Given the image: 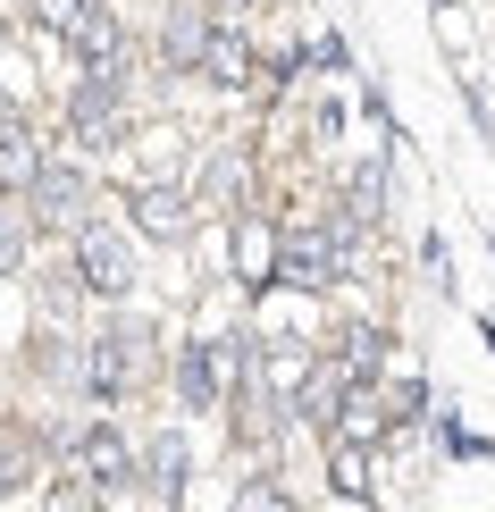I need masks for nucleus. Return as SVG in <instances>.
<instances>
[{"mask_svg":"<svg viewBox=\"0 0 495 512\" xmlns=\"http://www.w3.org/2000/svg\"><path fill=\"white\" fill-rule=\"evenodd\" d=\"M202 76H210V84H244V42H235V34H210Z\"/></svg>","mask_w":495,"mask_h":512,"instance_id":"13","label":"nucleus"},{"mask_svg":"<svg viewBox=\"0 0 495 512\" xmlns=\"http://www.w3.org/2000/svg\"><path fill=\"white\" fill-rule=\"evenodd\" d=\"M76 269H84L93 294H126V286H135V244H126L118 227H84V236H76Z\"/></svg>","mask_w":495,"mask_h":512,"instance_id":"2","label":"nucleus"},{"mask_svg":"<svg viewBox=\"0 0 495 512\" xmlns=\"http://www.w3.org/2000/svg\"><path fill=\"white\" fill-rule=\"evenodd\" d=\"M227 370H235V345H185L177 353V395H185V412H210L227 387Z\"/></svg>","mask_w":495,"mask_h":512,"instance_id":"3","label":"nucleus"},{"mask_svg":"<svg viewBox=\"0 0 495 512\" xmlns=\"http://www.w3.org/2000/svg\"><path fill=\"white\" fill-rule=\"evenodd\" d=\"M26 471H34V454L17 437H0V496H17V487H26Z\"/></svg>","mask_w":495,"mask_h":512,"instance_id":"16","label":"nucleus"},{"mask_svg":"<svg viewBox=\"0 0 495 512\" xmlns=\"http://www.w3.org/2000/svg\"><path fill=\"white\" fill-rule=\"evenodd\" d=\"M68 42L84 51V68H93V59H118V17L101 9V0H76V17H68Z\"/></svg>","mask_w":495,"mask_h":512,"instance_id":"7","label":"nucleus"},{"mask_svg":"<svg viewBox=\"0 0 495 512\" xmlns=\"http://www.w3.org/2000/svg\"><path fill=\"white\" fill-rule=\"evenodd\" d=\"M17 261H26V219H17V210H0V277H9Z\"/></svg>","mask_w":495,"mask_h":512,"instance_id":"17","label":"nucleus"},{"mask_svg":"<svg viewBox=\"0 0 495 512\" xmlns=\"http://www.w3.org/2000/svg\"><path fill=\"white\" fill-rule=\"evenodd\" d=\"M118 101H126V68L118 59H93L84 84H76V101H68V126H76L84 152H110L118 143Z\"/></svg>","mask_w":495,"mask_h":512,"instance_id":"1","label":"nucleus"},{"mask_svg":"<svg viewBox=\"0 0 495 512\" xmlns=\"http://www.w3.org/2000/svg\"><path fill=\"white\" fill-rule=\"evenodd\" d=\"M152 487H160V496H185V437H160L152 445Z\"/></svg>","mask_w":495,"mask_h":512,"instance_id":"14","label":"nucleus"},{"mask_svg":"<svg viewBox=\"0 0 495 512\" xmlns=\"http://www.w3.org/2000/svg\"><path fill=\"white\" fill-rule=\"evenodd\" d=\"M386 420H395V412H378V395L353 378V395L336 403V437H353V445H378V429H386Z\"/></svg>","mask_w":495,"mask_h":512,"instance_id":"10","label":"nucleus"},{"mask_svg":"<svg viewBox=\"0 0 495 512\" xmlns=\"http://www.w3.org/2000/svg\"><path fill=\"white\" fill-rule=\"evenodd\" d=\"M34 177H42V143H34L9 110H0V185H9V194H26Z\"/></svg>","mask_w":495,"mask_h":512,"instance_id":"6","label":"nucleus"},{"mask_svg":"<svg viewBox=\"0 0 495 512\" xmlns=\"http://www.w3.org/2000/svg\"><path fill=\"white\" fill-rule=\"evenodd\" d=\"M26 202H34L42 227H76L84 219V177H76V168H59V160H42V177L26 185Z\"/></svg>","mask_w":495,"mask_h":512,"instance_id":"4","label":"nucleus"},{"mask_svg":"<svg viewBox=\"0 0 495 512\" xmlns=\"http://www.w3.org/2000/svg\"><path fill=\"white\" fill-rule=\"evenodd\" d=\"M328 479H336V496H370V462H361V445L353 437H336V462H328Z\"/></svg>","mask_w":495,"mask_h":512,"instance_id":"12","label":"nucleus"},{"mask_svg":"<svg viewBox=\"0 0 495 512\" xmlns=\"http://www.w3.org/2000/svg\"><path fill=\"white\" fill-rule=\"evenodd\" d=\"M420 403H428V395H420V378H395V420H412Z\"/></svg>","mask_w":495,"mask_h":512,"instance_id":"18","label":"nucleus"},{"mask_svg":"<svg viewBox=\"0 0 495 512\" xmlns=\"http://www.w3.org/2000/svg\"><path fill=\"white\" fill-rule=\"evenodd\" d=\"M135 227H143V236H168V244H177L185 227H193V202L177 194V185H143V194H135Z\"/></svg>","mask_w":495,"mask_h":512,"instance_id":"5","label":"nucleus"},{"mask_svg":"<svg viewBox=\"0 0 495 512\" xmlns=\"http://www.w3.org/2000/svg\"><path fill=\"white\" fill-rule=\"evenodd\" d=\"M378 353H386V336H378V328H353V336H344V370H353V378H370V370H378Z\"/></svg>","mask_w":495,"mask_h":512,"instance_id":"15","label":"nucleus"},{"mask_svg":"<svg viewBox=\"0 0 495 512\" xmlns=\"http://www.w3.org/2000/svg\"><path fill=\"white\" fill-rule=\"evenodd\" d=\"M235 252H244V277H252V286H269V277H277V236H269V227H252V219H244Z\"/></svg>","mask_w":495,"mask_h":512,"instance_id":"11","label":"nucleus"},{"mask_svg":"<svg viewBox=\"0 0 495 512\" xmlns=\"http://www.w3.org/2000/svg\"><path fill=\"white\" fill-rule=\"evenodd\" d=\"M76 454H84V471H93L101 487H126V479H135V462H126V437H118V429H84Z\"/></svg>","mask_w":495,"mask_h":512,"instance_id":"9","label":"nucleus"},{"mask_svg":"<svg viewBox=\"0 0 495 512\" xmlns=\"http://www.w3.org/2000/svg\"><path fill=\"white\" fill-rule=\"evenodd\" d=\"M202 51H210V17H202V9H168L160 59H168V68H202Z\"/></svg>","mask_w":495,"mask_h":512,"instance_id":"8","label":"nucleus"}]
</instances>
